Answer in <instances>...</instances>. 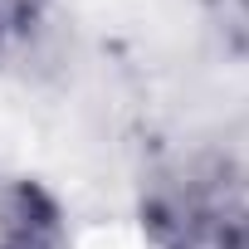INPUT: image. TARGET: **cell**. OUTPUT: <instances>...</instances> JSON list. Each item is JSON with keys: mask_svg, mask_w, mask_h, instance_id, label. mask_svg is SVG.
<instances>
[{"mask_svg": "<svg viewBox=\"0 0 249 249\" xmlns=\"http://www.w3.org/2000/svg\"><path fill=\"white\" fill-rule=\"evenodd\" d=\"M0 249H73L59 196L25 171H0Z\"/></svg>", "mask_w": 249, "mask_h": 249, "instance_id": "2", "label": "cell"}, {"mask_svg": "<svg viewBox=\"0 0 249 249\" xmlns=\"http://www.w3.org/2000/svg\"><path fill=\"white\" fill-rule=\"evenodd\" d=\"M137 230L152 249H249V161L210 142L161 157L142 176Z\"/></svg>", "mask_w": 249, "mask_h": 249, "instance_id": "1", "label": "cell"}, {"mask_svg": "<svg viewBox=\"0 0 249 249\" xmlns=\"http://www.w3.org/2000/svg\"><path fill=\"white\" fill-rule=\"evenodd\" d=\"M49 39V0H0V69L30 64Z\"/></svg>", "mask_w": 249, "mask_h": 249, "instance_id": "3", "label": "cell"}]
</instances>
